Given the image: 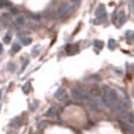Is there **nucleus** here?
<instances>
[{"mask_svg": "<svg viewBox=\"0 0 134 134\" xmlns=\"http://www.w3.org/2000/svg\"><path fill=\"white\" fill-rule=\"evenodd\" d=\"M15 22L18 24L19 26H22V25H25V18L22 15H18L17 19H15Z\"/></svg>", "mask_w": 134, "mask_h": 134, "instance_id": "obj_7", "label": "nucleus"}, {"mask_svg": "<svg viewBox=\"0 0 134 134\" xmlns=\"http://www.w3.org/2000/svg\"><path fill=\"white\" fill-rule=\"evenodd\" d=\"M108 44H109V45H108V47H109L111 49L115 48V41H114V40H112V39H111V40L108 41Z\"/></svg>", "mask_w": 134, "mask_h": 134, "instance_id": "obj_10", "label": "nucleus"}, {"mask_svg": "<svg viewBox=\"0 0 134 134\" xmlns=\"http://www.w3.org/2000/svg\"><path fill=\"white\" fill-rule=\"evenodd\" d=\"M94 46L97 47L98 49H101L103 47V42L100 40H94Z\"/></svg>", "mask_w": 134, "mask_h": 134, "instance_id": "obj_8", "label": "nucleus"}, {"mask_svg": "<svg viewBox=\"0 0 134 134\" xmlns=\"http://www.w3.org/2000/svg\"><path fill=\"white\" fill-rule=\"evenodd\" d=\"M131 134H134V131H132V132H131Z\"/></svg>", "mask_w": 134, "mask_h": 134, "instance_id": "obj_19", "label": "nucleus"}, {"mask_svg": "<svg viewBox=\"0 0 134 134\" xmlns=\"http://www.w3.org/2000/svg\"><path fill=\"white\" fill-rule=\"evenodd\" d=\"M73 4H69V2H61L60 6H59V9H58V13L60 17H67V15H69L72 13V11H73Z\"/></svg>", "mask_w": 134, "mask_h": 134, "instance_id": "obj_3", "label": "nucleus"}, {"mask_svg": "<svg viewBox=\"0 0 134 134\" xmlns=\"http://www.w3.org/2000/svg\"><path fill=\"white\" fill-rule=\"evenodd\" d=\"M126 38H127L128 40H131V39H134V32L128 31L127 33H126Z\"/></svg>", "mask_w": 134, "mask_h": 134, "instance_id": "obj_9", "label": "nucleus"}, {"mask_svg": "<svg viewBox=\"0 0 134 134\" xmlns=\"http://www.w3.org/2000/svg\"><path fill=\"white\" fill-rule=\"evenodd\" d=\"M97 17L99 19H105V17H106V9H105L102 5L99 6V8L97 9Z\"/></svg>", "mask_w": 134, "mask_h": 134, "instance_id": "obj_4", "label": "nucleus"}, {"mask_svg": "<svg viewBox=\"0 0 134 134\" xmlns=\"http://www.w3.org/2000/svg\"><path fill=\"white\" fill-rule=\"evenodd\" d=\"M88 105L89 107L92 108L93 111H100V106H99V101H97V100H93V99H91L88 101Z\"/></svg>", "mask_w": 134, "mask_h": 134, "instance_id": "obj_5", "label": "nucleus"}, {"mask_svg": "<svg viewBox=\"0 0 134 134\" xmlns=\"http://www.w3.org/2000/svg\"><path fill=\"white\" fill-rule=\"evenodd\" d=\"M1 52H2V45L0 44V53H1Z\"/></svg>", "mask_w": 134, "mask_h": 134, "instance_id": "obj_18", "label": "nucleus"}, {"mask_svg": "<svg viewBox=\"0 0 134 134\" xmlns=\"http://www.w3.org/2000/svg\"><path fill=\"white\" fill-rule=\"evenodd\" d=\"M63 94H65V89H59L58 92L55 93V97H57V98H60Z\"/></svg>", "mask_w": 134, "mask_h": 134, "instance_id": "obj_11", "label": "nucleus"}, {"mask_svg": "<svg viewBox=\"0 0 134 134\" xmlns=\"http://www.w3.org/2000/svg\"><path fill=\"white\" fill-rule=\"evenodd\" d=\"M18 12H19L18 9H15V8H13V9H12V13H14V14H17V13H18Z\"/></svg>", "mask_w": 134, "mask_h": 134, "instance_id": "obj_17", "label": "nucleus"}, {"mask_svg": "<svg viewBox=\"0 0 134 134\" xmlns=\"http://www.w3.org/2000/svg\"><path fill=\"white\" fill-rule=\"evenodd\" d=\"M22 41H24V44H31V39L30 38H22Z\"/></svg>", "mask_w": 134, "mask_h": 134, "instance_id": "obj_13", "label": "nucleus"}, {"mask_svg": "<svg viewBox=\"0 0 134 134\" xmlns=\"http://www.w3.org/2000/svg\"><path fill=\"white\" fill-rule=\"evenodd\" d=\"M19 49H20V45L19 44H15L13 46V52H18Z\"/></svg>", "mask_w": 134, "mask_h": 134, "instance_id": "obj_12", "label": "nucleus"}, {"mask_svg": "<svg viewBox=\"0 0 134 134\" xmlns=\"http://www.w3.org/2000/svg\"><path fill=\"white\" fill-rule=\"evenodd\" d=\"M116 93L113 91V89H111L108 86H103L102 87V98H101V100H102V103L106 106L107 108H112L115 106L116 103Z\"/></svg>", "mask_w": 134, "mask_h": 134, "instance_id": "obj_1", "label": "nucleus"}, {"mask_svg": "<svg viewBox=\"0 0 134 134\" xmlns=\"http://www.w3.org/2000/svg\"><path fill=\"white\" fill-rule=\"evenodd\" d=\"M72 2H73V5H76V4H79L80 2V0H71Z\"/></svg>", "mask_w": 134, "mask_h": 134, "instance_id": "obj_16", "label": "nucleus"}, {"mask_svg": "<svg viewBox=\"0 0 134 134\" xmlns=\"http://www.w3.org/2000/svg\"><path fill=\"white\" fill-rule=\"evenodd\" d=\"M57 112H58V107H57V106H52V107L48 109V112L46 113V115H47V116L55 115V114H57Z\"/></svg>", "mask_w": 134, "mask_h": 134, "instance_id": "obj_6", "label": "nucleus"}, {"mask_svg": "<svg viewBox=\"0 0 134 134\" xmlns=\"http://www.w3.org/2000/svg\"><path fill=\"white\" fill-rule=\"evenodd\" d=\"M71 94H72V98L74 99L75 101H86V102H88L89 100H91L88 93H87L86 91H84V89H81V88L72 89Z\"/></svg>", "mask_w": 134, "mask_h": 134, "instance_id": "obj_2", "label": "nucleus"}, {"mask_svg": "<svg viewBox=\"0 0 134 134\" xmlns=\"http://www.w3.org/2000/svg\"><path fill=\"white\" fill-rule=\"evenodd\" d=\"M0 98H1V89H0Z\"/></svg>", "mask_w": 134, "mask_h": 134, "instance_id": "obj_20", "label": "nucleus"}, {"mask_svg": "<svg viewBox=\"0 0 134 134\" xmlns=\"http://www.w3.org/2000/svg\"><path fill=\"white\" fill-rule=\"evenodd\" d=\"M4 40H5V41H6V42H8V41H9V40H11V36H9V35H7V36H5V39H4Z\"/></svg>", "mask_w": 134, "mask_h": 134, "instance_id": "obj_15", "label": "nucleus"}, {"mask_svg": "<svg viewBox=\"0 0 134 134\" xmlns=\"http://www.w3.org/2000/svg\"><path fill=\"white\" fill-rule=\"evenodd\" d=\"M4 6H5L4 0H0V8H4Z\"/></svg>", "mask_w": 134, "mask_h": 134, "instance_id": "obj_14", "label": "nucleus"}]
</instances>
